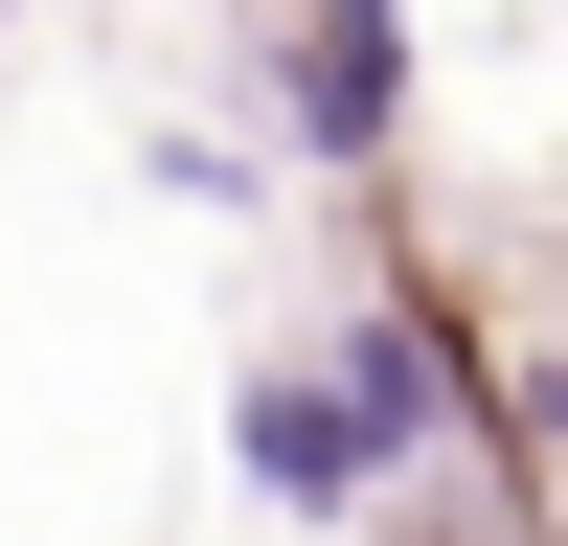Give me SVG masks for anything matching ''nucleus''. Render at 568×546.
<instances>
[{
  "mask_svg": "<svg viewBox=\"0 0 568 546\" xmlns=\"http://www.w3.org/2000/svg\"><path fill=\"white\" fill-rule=\"evenodd\" d=\"M455 433V318L433 296H364L342 342H296V364H251V410H227V455H251V501H296V524H342L387 455H433Z\"/></svg>",
  "mask_w": 568,
  "mask_h": 546,
  "instance_id": "obj_1",
  "label": "nucleus"
},
{
  "mask_svg": "<svg viewBox=\"0 0 568 546\" xmlns=\"http://www.w3.org/2000/svg\"><path fill=\"white\" fill-rule=\"evenodd\" d=\"M409 136V0H296V160H387Z\"/></svg>",
  "mask_w": 568,
  "mask_h": 546,
  "instance_id": "obj_2",
  "label": "nucleus"
}]
</instances>
